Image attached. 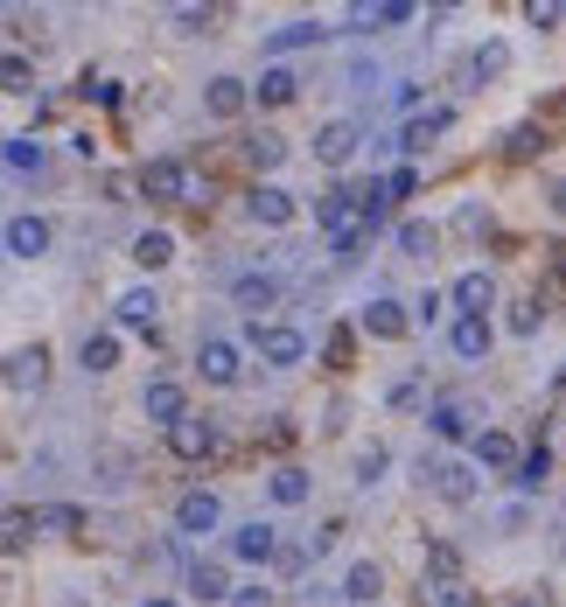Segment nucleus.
Returning a JSON list of instances; mask_svg holds the SVG:
<instances>
[{
  "instance_id": "f257e3e1",
  "label": "nucleus",
  "mask_w": 566,
  "mask_h": 607,
  "mask_svg": "<svg viewBox=\"0 0 566 607\" xmlns=\"http://www.w3.org/2000/svg\"><path fill=\"white\" fill-rule=\"evenodd\" d=\"M315 224L329 231V245H336L343 258L371 237V224H364V209H357V189H329V196H315Z\"/></svg>"
},
{
  "instance_id": "f03ea898",
  "label": "nucleus",
  "mask_w": 566,
  "mask_h": 607,
  "mask_svg": "<svg viewBox=\"0 0 566 607\" xmlns=\"http://www.w3.org/2000/svg\"><path fill=\"white\" fill-rule=\"evenodd\" d=\"M252 350H260V363H273V371H294V363L308 356V335L266 322V329H252Z\"/></svg>"
},
{
  "instance_id": "7ed1b4c3",
  "label": "nucleus",
  "mask_w": 566,
  "mask_h": 607,
  "mask_svg": "<svg viewBox=\"0 0 566 607\" xmlns=\"http://www.w3.org/2000/svg\"><path fill=\"white\" fill-rule=\"evenodd\" d=\"M217 523H224V503L211 489H189L183 503H175V531H183V538H211Z\"/></svg>"
},
{
  "instance_id": "20e7f679",
  "label": "nucleus",
  "mask_w": 566,
  "mask_h": 607,
  "mask_svg": "<svg viewBox=\"0 0 566 607\" xmlns=\"http://www.w3.org/2000/svg\"><path fill=\"white\" fill-rule=\"evenodd\" d=\"M49 217H36V209H21V217H8V231H0V245H8L14 258H42L49 252Z\"/></svg>"
},
{
  "instance_id": "39448f33",
  "label": "nucleus",
  "mask_w": 566,
  "mask_h": 607,
  "mask_svg": "<svg viewBox=\"0 0 566 607\" xmlns=\"http://www.w3.org/2000/svg\"><path fill=\"white\" fill-rule=\"evenodd\" d=\"M357 147H364V134H357L350 119H329L322 134H315V161H322V168H350Z\"/></svg>"
},
{
  "instance_id": "423d86ee",
  "label": "nucleus",
  "mask_w": 566,
  "mask_h": 607,
  "mask_svg": "<svg viewBox=\"0 0 566 607\" xmlns=\"http://www.w3.org/2000/svg\"><path fill=\"white\" fill-rule=\"evenodd\" d=\"M196 371L211 378V384H238V371H245V350H238V342H224V335H211V342L196 350Z\"/></svg>"
},
{
  "instance_id": "0eeeda50",
  "label": "nucleus",
  "mask_w": 566,
  "mask_h": 607,
  "mask_svg": "<svg viewBox=\"0 0 566 607\" xmlns=\"http://www.w3.org/2000/svg\"><path fill=\"white\" fill-rule=\"evenodd\" d=\"M211 447H217V427H211V419H175V427H168V454L175 461H203V454H211Z\"/></svg>"
},
{
  "instance_id": "6e6552de",
  "label": "nucleus",
  "mask_w": 566,
  "mask_h": 607,
  "mask_svg": "<svg viewBox=\"0 0 566 607\" xmlns=\"http://www.w3.org/2000/svg\"><path fill=\"white\" fill-rule=\"evenodd\" d=\"M231 559H238V566H273L280 559V531H273V523H245V531H231Z\"/></svg>"
},
{
  "instance_id": "1a4fd4ad",
  "label": "nucleus",
  "mask_w": 566,
  "mask_h": 607,
  "mask_svg": "<svg viewBox=\"0 0 566 607\" xmlns=\"http://www.w3.org/2000/svg\"><path fill=\"white\" fill-rule=\"evenodd\" d=\"M140 189H147L154 203H189V168H183V161H147V168H140Z\"/></svg>"
},
{
  "instance_id": "9d476101",
  "label": "nucleus",
  "mask_w": 566,
  "mask_h": 607,
  "mask_svg": "<svg viewBox=\"0 0 566 607\" xmlns=\"http://www.w3.org/2000/svg\"><path fill=\"white\" fill-rule=\"evenodd\" d=\"M245 209H252V224H266V231H287V224L301 217V209H294V196H287V189H273V182H260Z\"/></svg>"
},
{
  "instance_id": "9b49d317",
  "label": "nucleus",
  "mask_w": 566,
  "mask_h": 607,
  "mask_svg": "<svg viewBox=\"0 0 566 607\" xmlns=\"http://www.w3.org/2000/svg\"><path fill=\"white\" fill-rule=\"evenodd\" d=\"M245 105H252L245 77H211V85H203V112H211V119H238Z\"/></svg>"
},
{
  "instance_id": "f8f14e48",
  "label": "nucleus",
  "mask_w": 566,
  "mask_h": 607,
  "mask_svg": "<svg viewBox=\"0 0 566 607\" xmlns=\"http://www.w3.org/2000/svg\"><path fill=\"white\" fill-rule=\"evenodd\" d=\"M140 412H147V419H162V427H175V419L189 412V399H183V384H175V378H154V384L140 391Z\"/></svg>"
},
{
  "instance_id": "ddd939ff",
  "label": "nucleus",
  "mask_w": 566,
  "mask_h": 607,
  "mask_svg": "<svg viewBox=\"0 0 566 607\" xmlns=\"http://www.w3.org/2000/svg\"><path fill=\"white\" fill-rule=\"evenodd\" d=\"M448 126H455V112H448V105H433V112H420V119H406V134H399V147H406V154H427V140H441V134H448Z\"/></svg>"
},
{
  "instance_id": "4468645a",
  "label": "nucleus",
  "mask_w": 566,
  "mask_h": 607,
  "mask_svg": "<svg viewBox=\"0 0 566 607\" xmlns=\"http://www.w3.org/2000/svg\"><path fill=\"white\" fill-rule=\"evenodd\" d=\"M113 314L126 329H154V314H162V294H154V286H126V294L113 301Z\"/></svg>"
},
{
  "instance_id": "2eb2a0df",
  "label": "nucleus",
  "mask_w": 566,
  "mask_h": 607,
  "mask_svg": "<svg viewBox=\"0 0 566 607\" xmlns=\"http://www.w3.org/2000/svg\"><path fill=\"white\" fill-rule=\"evenodd\" d=\"M455 356L461 363H476V356H490V314H461V322H455Z\"/></svg>"
},
{
  "instance_id": "dca6fc26",
  "label": "nucleus",
  "mask_w": 566,
  "mask_h": 607,
  "mask_svg": "<svg viewBox=\"0 0 566 607\" xmlns=\"http://www.w3.org/2000/svg\"><path fill=\"white\" fill-rule=\"evenodd\" d=\"M406 329H413V322H406V307H399V301H371V307H364V335H378V342H399Z\"/></svg>"
},
{
  "instance_id": "f3484780",
  "label": "nucleus",
  "mask_w": 566,
  "mask_h": 607,
  "mask_svg": "<svg viewBox=\"0 0 566 607\" xmlns=\"http://www.w3.org/2000/svg\"><path fill=\"white\" fill-rule=\"evenodd\" d=\"M448 301H455L461 314H482V307L497 301V286H490V273H461V280L448 286Z\"/></svg>"
},
{
  "instance_id": "a211bd4d",
  "label": "nucleus",
  "mask_w": 566,
  "mask_h": 607,
  "mask_svg": "<svg viewBox=\"0 0 566 607\" xmlns=\"http://www.w3.org/2000/svg\"><path fill=\"white\" fill-rule=\"evenodd\" d=\"M433 489H441V503H476V474L461 461H441L433 468Z\"/></svg>"
},
{
  "instance_id": "6ab92c4d",
  "label": "nucleus",
  "mask_w": 566,
  "mask_h": 607,
  "mask_svg": "<svg viewBox=\"0 0 566 607\" xmlns=\"http://www.w3.org/2000/svg\"><path fill=\"white\" fill-rule=\"evenodd\" d=\"M168 258H175V237H168V231H140V237H134V266H147V273H162V266H168Z\"/></svg>"
},
{
  "instance_id": "aec40b11",
  "label": "nucleus",
  "mask_w": 566,
  "mask_h": 607,
  "mask_svg": "<svg viewBox=\"0 0 566 607\" xmlns=\"http://www.w3.org/2000/svg\"><path fill=\"white\" fill-rule=\"evenodd\" d=\"M42 378H49V356H42V342H36V350H21V356L8 363V384H14V391H36Z\"/></svg>"
},
{
  "instance_id": "412c9836",
  "label": "nucleus",
  "mask_w": 566,
  "mask_h": 607,
  "mask_svg": "<svg viewBox=\"0 0 566 607\" xmlns=\"http://www.w3.org/2000/svg\"><path fill=\"white\" fill-rule=\"evenodd\" d=\"M301 98V77L287 70V63H273L266 77H260V105H294Z\"/></svg>"
},
{
  "instance_id": "4be33fe9",
  "label": "nucleus",
  "mask_w": 566,
  "mask_h": 607,
  "mask_svg": "<svg viewBox=\"0 0 566 607\" xmlns=\"http://www.w3.org/2000/svg\"><path fill=\"white\" fill-rule=\"evenodd\" d=\"M476 461L482 468H518V440L510 433H476Z\"/></svg>"
},
{
  "instance_id": "5701e85b",
  "label": "nucleus",
  "mask_w": 566,
  "mask_h": 607,
  "mask_svg": "<svg viewBox=\"0 0 566 607\" xmlns=\"http://www.w3.org/2000/svg\"><path fill=\"white\" fill-rule=\"evenodd\" d=\"M329 29H322V21H287V29H273V57H287V49H308V42H322Z\"/></svg>"
},
{
  "instance_id": "b1692460",
  "label": "nucleus",
  "mask_w": 566,
  "mask_h": 607,
  "mask_svg": "<svg viewBox=\"0 0 566 607\" xmlns=\"http://www.w3.org/2000/svg\"><path fill=\"white\" fill-rule=\"evenodd\" d=\"M420 607H476V594L461 587V579H427V587H420Z\"/></svg>"
},
{
  "instance_id": "393cba45",
  "label": "nucleus",
  "mask_w": 566,
  "mask_h": 607,
  "mask_svg": "<svg viewBox=\"0 0 566 607\" xmlns=\"http://www.w3.org/2000/svg\"><path fill=\"white\" fill-rule=\"evenodd\" d=\"M266 489H273V503H280V510L308 503V474H301V468H273V482H266Z\"/></svg>"
},
{
  "instance_id": "a878e982",
  "label": "nucleus",
  "mask_w": 566,
  "mask_h": 607,
  "mask_svg": "<svg viewBox=\"0 0 566 607\" xmlns=\"http://www.w3.org/2000/svg\"><path fill=\"white\" fill-rule=\"evenodd\" d=\"M433 433H441V440H469V405L441 399V405H433Z\"/></svg>"
},
{
  "instance_id": "bb28decb",
  "label": "nucleus",
  "mask_w": 566,
  "mask_h": 607,
  "mask_svg": "<svg viewBox=\"0 0 566 607\" xmlns=\"http://www.w3.org/2000/svg\"><path fill=\"white\" fill-rule=\"evenodd\" d=\"M343 594H350V600H378V594H384V572H378L371 559H357L350 579H343Z\"/></svg>"
},
{
  "instance_id": "cd10ccee",
  "label": "nucleus",
  "mask_w": 566,
  "mask_h": 607,
  "mask_svg": "<svg viewBox=\"0 0 566 607\" xmlns=\"http://www.w3.org/2000/svg\"><path fill=\"white\" fill-rule=\"evenodd\" d=\"M113 363H119V335H85V371L106 378Z\"/></svg>"
},
{
  "instance_id": "c85d7f7f",
  "label": "nucleus",
  "mask_w": 566,
  "mask_h": 607,
  "mask_svg": "<svg viewBox=\"0 0 566 607\" xmlns=\"http://www.w3.org/2000/svg\"><path fill=\"white\" fill-rule=\"evenodd\" d=\"M0 91H8V98L36 91V63H29V57H0Z\"/></svg>"
},
{
  "instance_id": "c756f323",
  "label": "nucleus",
  "mask_w": 566,
  "mask_h": 607,
  "mask_svg": "<svg viewBox=\"0 0 566 607\" xmlns=\"http://www.w3.org/2000/svg\"><path fill=\"white\" fill-rule=\"evenodd\" d=\"M29 523H36V531H77L85 510H77V503H49V510H29Z\"/></svg>"
},
{
  "instance_id": "7c9ffc66",
  "label": "nucleus",
  "mask_w": 566,
  "mask_h": 607,
  "mask_svg": "<svg viewBox=\"0 0 566 607\" xmlns=\"http://www.w3.org/2000/svg\"><path fill=\"white\" fill-rule=\"evenodd\" d=\"M189 594H203V600H224V594H231L224 566H211V559H203V566H189Z\"/></svg>"
},
{
  "instance_id": "2f4dec72",
  "label": "nucleus",
  "mask_w": 566,
  "mask_h": 607,
  "mask_svg": "<svg viewBox=\"0 0 566 607\" xmlns=\"http://www.w3.org/2000/svg\"><path fill=\"white\" fill-rule=\"evenodd\" d=\"M546 474H553V454H546V447H531V454H518V474H510V482H518V489H538Z\"/></svg>"
},
{
  "instance_id": "473e14b6",
  "label": "nucleus",
  "mask_w": 566,
  "mask_h": 607,
  "mask_svg": "<svg viewBox=\"0 0 566 607\" xmlns=\"http://www.w3.org/2000/svg\"><path fill=\"white\" fill-rule=\"evenodd\" d=\"M0 161H8L14 175H36L42 168V140H8V147H0Z\"/></svg>"
},
{
  "instance_id": "72a5a7b5",
  "label": "nucleus",
  "mask_w": 566,
  "mask_h": 607,
  "mask_svg": "<svg viewBox=\"0 0 566 607\" xmlns=\"http://www.w3.org/2000/svg\"><path fill=\"white\" fill-rule=\"evenodd\" d=\"M280 301V286L266 280V273H252V280H238V307H252V314H260V307H273Z\"/></svg>"
},
{
  "instance_id": "f704fd0d",
  "label": "nucleus",
  "mask_w": 566,
  "mask_h": 607,
  "mask_svg": "<svg viewBox=\"0 0 566 607\" xmlns=\"http://www.w3.org/2000/svg\"><path fill=\"white\" fill-rule=\"evenodd\" d=\"M399 252H413V258H427V252H433V224H420V217H406V224H399Z\"/></svg>"
},
{
  "instance_id": "c9c22d12",
  "label": "nucleus",
  "mask_w": 566,
  "mask_h": 607,
  "mask_svg": "<svg viewBox=\"0 0 566 607\" xmlns=\"http://www.w3.org/2000/svg\"><path fill=\"white\" fill-rule=\"evenodd\" d=\"M245 154H252V168H260V175H273V168H280V161H287V147H280V140H273V134H260V140H252V147H245Z\"/></svg>"
},
{
  "instance_id": "e433bc0d",
  "label": "nucleus",
  "mask_w": 566,
  "mask_h": 607,
  "mask_svg": "<svg viewBox=\"0 0 566 607\" xmlns=\"http://www.w3.org/2000/svg\"><path fill=\"white\" fill-rule=\"evenodd\" d=\"M378 189H384V203L413 196V189H420V168H413V161H406V168H392V175H384V182H378Z\"/></svg>"
},
{
  "instance_id": "4c0bfd02",
  "label": "nucleus",
  "mask_w": 566,
  "mask_h": 607,
  "mask_svg": "<svg viewBox=\"0 0 566 607\" xmlns=\"http://www.w3.org/2000/svg\"><path fill=\"white\" fill-rule=\"evenodd\" d=\"M504 63H510V49H504V42H482V49H476V63H469V70H476V77H497Z\"/></svg>"
},
{
  "instance_id": "58836bf2",
  "label": "nucleus",
  "mask_w": 566,
  "mask_h": 607,
  "mask_svg": "<svg viewBox=\"0 0 566 607\" xmlns=\"http://www.w3.org/2000/svg\"><path fill=\"white\" fill-rule=\"evenodd\" d=\"M384 468H392V454H384V447H364V454H357V482H378Z\"/></svg>"
},
{
  "instance_id": "ea45409f",
  "label": "nucleus",
  "mask_w": 566,
  "mask_h": 607,
  "mask_svg": "<svg viewBox=\"0 0 566 607\" xmlns=\"http://www.w3.org/2000/svg\"><path fill=\"white\" fill-rule=\"evenodd\" d=\"M77 91H85L91 105H119V85H113V77H85V85H77Z\"/></svg>"
},
{
  "instance_id": "a19ab883",
  "label": "nucleus",
  "mask_w": 566,
  "mask_h": 607,
  "mask_svg": "<svg viewBox=\"0 0 566 607\" xmlns=\"http://www.w3.org/2000/svg\"><path fill=\"white\" fill-rule=\"evenodd\" d=\"M231 607H273V587H238V594H231Z\"/></svg>"
},
{
  "instance_id": "79ce46f5",
  "label": "nucleus",
  "mask_w": 566,
  "mask_h": 607,
  "mask_svg": "<svg viewBox=\"0 0 566 607\" xmlns=\"http://www.w3.org/2000/svg\"><path fill=\"white\" fill-rule=\"evenodd\" d=\"M525 21H531V29H553V21H559V8H553V0H531V8H525Z\"/></svg>"
},
{
  "instance_id": "37998d69",
  "label": "nucleus",
  "mask_w": 566,
  "mask_h": 607,
  "mask_svg": "<svg viewBox=\"0 0 566 607\" xmlns=\"http://www.w3.org/2000/svg\"><path fill=\"white\" fill-rule=\"evenodd\" d=\"M441 307H448V294H420V301H413L420 322H441Z\"/></svg>"
},
{
  "instance_id": "c03bdc74",
  "label": "nucleus",
  "mask_w": 566,
  "mask_h": 607,
  "mask_svg": "<svg viewBox=\"0 0 566 607\" xmlns=\"http://www.w3.org/2000/svg\"><path fill=\"white\" fill-rule=\"evenodd\" d=\"M510 329H518V335H531V329H538V301H525V307H510Z\"/></svg>"
},
{
  "instance_id": "a18cd8bd",
  "label": "nucleus",
  "mask_w": 566,
  "mask_h": 607,
  "mask_svg": "<svg viewBox=\"0 0 566 607\" xmlns=\"http://www.w3.org/2000/svg\"><path fill=\"white\" fill-rule=\"evenodd\" d=\"M175 29H211V8H175Z\"/></svg>"
},
{
  "instance_id": "49530a36",
  "label": "nucleus",
  "mask_w": 566,
  "mask_h": 607,
  "mask_svg": "<svg viewBox=\"0 0 566 607\" xmlns=\"http://www.w3.org/2000/svg\"><path fill=\"white\" fill-rule=\"evenodd\" d=\"M553 209H559V217H566V175L553 182Z\"/></svg>"
},
{
  "instance_id": "de8ad7c7",
  "label": "nucleus",
  "mask_w": 566,
  "mask_h": 607,
  "mask_svg": "<svg viewBox=\"0 0 566 607\" xmlns=\"http://www.w3.org/2000/svg\"><path fill=\"white\" fill-rule=\"evenodd\" d=\"M140 607H175V600H140Z\"/></svg>"
}]
</instances>
